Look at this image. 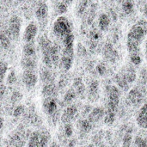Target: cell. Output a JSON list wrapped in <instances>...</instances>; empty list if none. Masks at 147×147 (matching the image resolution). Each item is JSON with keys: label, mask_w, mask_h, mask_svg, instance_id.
<instances>
[{"label": "cell", "mask_w": 147, "mask_h": 147, "mask_svg": "<svg viewBox=\"0 0 147 147\" xmlns=\"http://www.w3.org/2000/svg\"><path fill=\"white\" fill-rule=\"evenodd\" d=\"M147 34L142 26L136 22L129 30L127 37V47L129 53L140 52V46Z\"/></svg>", "instance_id": "cell-1"}, {"label": "cell", "mask_w": 147, "mask_h": 147, "mask_svg": "<svg viewBox=\"0 0 147 147\" xmlns=\"http://www.w3.org/2000/svg\"><path fill=\"white\" fill-rule=\"evenodd\" d=\"M105 94L107 96V102H106L105 109L115 111L118 113L120 102H121L120 89L114 84H109L105 87Z\"/></svg>", "instance_id": "cell-2"}, {"label": "cell", "mask_w": 147, "mask_h": 147, "mask_svg": "<svg viewBox=\"0 0 147 147\" xmlns=\"http://www.w3.org/2000/svg\"><path fill=\"white\" fill-rule=\"evenodd\" d=\"M53 29L56 36L63 39L66 34L71 33V25L65 16H60L54 22Z\"/></svg>", "instance_id": "cell-3"}, {"label": "cell", "mask_w": 147, "mask_h": 147, "mask_svg": "<svg viewBox=\"0 0 147 147\" xmlns=\"http://www.w3.org/2000/svg\"><path fill=\"white\" fill-rule=\"evenodd\" d=\"M145 99L144 92L138 87L131 89L127 96L126 102L128 106L139 108L143 105V102Z\"/></svg>", "instance_id": "cell-4"}, {"label": "cell", "mask_w": 147, "mask_h": 147, "mask_svg": "<svg viewBox=\"0 0 147 147\" xmlns=\"http://www.w3.org/2000/svg\"><path fill=\"white\" fill-rule=\"evenodd\" d=\"M28 139L33 140L36 144L37 147H47L51 140V135L47 130L42 129L31 133Z\"/></svg>", "instance_id": "cell-5"}, {"label": "cell", "mask_w": 147, "mask_h": 147, "mask_svg": "<svg viewBox=\"0 0 147 147\" xmlns=\"http://www.w3.org/2000/svg\"><path fill=\"white\" fill-rule=\"evenodd\" d=\"M42 106L44 112L49 118L53 117L55 114L60 112L61 104L59 106V101L56 97H46L43 100Z\"/></svg>", "instance_id": "cell-6"}, {"label": "cell", "mask_w": 147, "mask_h": 147, "mask_svg": "<svg viewBox=\"0 0 147 147\" xmlns=\"http://www.w3.org/2000/svg\"><path fill=\"white\" fill-rule=\"evenodd\" d=\"M73 57H74V47H64L62 55L60 57L59 65L65 71H68L73 63Z\"/></svg>", "instance_id": "cell-7"}, {"label": "cell", "mask_w": 147, "mask_h": 147, "mask_svg": "<svg viewBox=\"0 0 147 147\" xmlns=\"http://www.w3.org/2000/svg\"><path fill=\"white\" fill-rule=\"evenodd\" d=\"M79 115V109L76 104L68 105L61 114L60 121L63 124L71 123L74 120H76Z\"/></svg>", "instance_id": "cell-8"}, {"label": "cell", "mask_w": 147, "mask_h": 147, "mask_svg": "<svg viewBox=\"0 0 147 147\" xmlns=\"http://www.w3.org/2000/svg\"><path fill=\"white\" fill-rule=\"evenodd\" d=\"M26 133L22 127L21 128H18L16 131H15L9 137V146L11 147H25L26 146Z\"/></svg>", "instance_id": "cell-9"}, {"label": "cell", "mask_w": 147, "mask_h": 147, "mask_svg": "<svg viewBox=\"0 0 147 147\" xmlns=\"http://www.w3.org/2000/svg\"><path fill=\"white\" fill-rule=\"evenodd\" d=\"M102 55L105 59L110 63H115L118 60V53L111 42H107L102 48Z\"/></svg>", "instance_id": "cell-10"}, {"label": "cell", "mask_w": 147, "mask_h": 147, "mask_svg": "<svg viewBox=\"0 0 147 147\" xmlns=\"http://www.w3.org/2000/svg\"><path fill=\"white\" fill-rule=\"evenodd\" d=\"M22 78L24 85L28 89L34 88L38 82L37 74L33 70H24Z\"/></svg>", "instance_id": "cell-11"}, {"label": "cell", "mask_w": 147, "mask_h": 147, "mask_svg": "<svg viewBox=\"0 0 147 147\" xmlns=\"http://www.w3.org/2000/svg\"><path fill=\"white\" fill-rule=\"evenodd\" d=\"M38 32V27L34 22H31L28 24L24 30L23 34V40L25 43L28 42H34Z\"/></svg>", "instance_id": "cell-12"}, {"label": "cell", "mask_w": 147, "mask_h": 147, "mask_svg": "<svg viewBox=\"0 0 147 147\" xmlns=\"http://www.w3.org/2000/svg\"><path fill=\"white\" fill-rule=\"evenodd\" d=\"M88 100L90 102H95L99 99V83L97 80H91L88 86L87 90Z\"/></svg>", "instance_id": "cell-13"}, {"label": "cell", "mask_w": 147, "mask_h": 147, "mask_svg": "<svg viewBox=\"0 0 147 147\" xmlns=\"http://www.w3.org/2000/svg\"><path fill=\"white\" fill-rule=\"evenodd\" d=\"M104 116H105V109L102 107H96L92 109V110L87 116V119L95 125L99 123L102 120H103Z\"/></svg>", "instance_id": "cell-14"}, {"label": "cell", "mask_w": 147, "mask_h": 147, "mask_svg": "<svg viewBox=\"0 0 147 147\" xmlns=\"http://www.w3.org/2000/svg\"><path fill=\"white\" fill-rule=\"evenodd\" d=\"M20 30H21V20L18 16H14L9 20V33L13 37V39H16L19 36Z\"/></svg>", "instance_id": "cell-15"}, {"label": "cell", "mask_w": 147, "mask_h": 147, "mask_svg": "<svg viewBox=\"0 0 147 147\" xmlns=\"http://www.w3.org/2000/svg\"><path fill=\"white\" fill-rule=\"evenodd\" d=\"M136 121L140 127L147 129V102H145L140 107L136 117Z\"/></svg>", "instance_id": "cell-16"}, {"label": "cell", "mask_w": 147, "mask_h": 147, "mask_svg": "<svg viewBox=\"0 0 147 147\" xmlns=\"http://www.w3.org/2000/svg\"><path fill=\"white\" fill-rule=\"evenodd\" d=\"M72 88L74 89L77 96L79 97L80 99H84L85 98V95H86V87L85 84L82 79V78H76L73 80V84H72Z\"/></svg>", "instance_id": "cell-17"}, {"label": "cell", "mask_w": 147, "mask_h": 147, "mask_svg": "<svg viewBox=\"0 0 147 147\" xmlns=\"http://www.w3.org/2000/svg\"><path fill=\"white\" fill-rule=\"evenodd\" d=\"M94 127V124L91 123L88 119H80L77 122V128L78 129L80 134L86 135L90 134Z\"/></svg>", "instance_id": "cell-18"}, {"label": "cell", "mask_w": 147, "mask_h": 147, "mask_svg": "<svg viewBox=\"0 0 147 147\" xmlns=\"http://www.w3.org/2000/svg\"><path fill=\"white\" fill-rule=\"evenodd\" d=\"M120 72L122 74V76L125 78V79L127 81V83L129 84H132L134 82H135V80L137 78L136 71H135L134 67L131 65H128L126 67H124Z\"/></svg>", "instance_id": "cell-19"}, {"label": "cell", "mask_w": 147, "mask_h": 147, "mask_svg": "<svg viewBox=\"0 0 147 147\" xmlns=\"http://www.w3.org/2000/svg\"><path fill=\"white\" fill-rule=\"evenodd\" d=\"M58 91H59V87L56 86V84L53 83L47 84L43 86L42 88V96L46 97H56L58 96Z\"/></svg>", "instance_id": "cell-20"}, {"label": "cell", "mask_w": 147, "mask_h": 147, "mask_svg": "<svg viewBox=\"0 0 147 147\" xmlns=\"http://www.w3.org/2000/svg\"><path fill=\"white\" fill-rule=\"evenodd\" d=\"M26 58H36V48L34 42L25 43L22 47V56Z\"/></svg>", "instance_id": "cell-21"}, {"label": "cell", "mask_w": 147, "mask_h": 147, "mask_svg": "<svg viewBox=\"0 0 147 147\" xmlns=\"http://www.w3.org/2000/svg\"><path fill=\"white\" fill-rule=\"evenodd\" d=\"M21 65L23 70H33L37 66V59L36 58H26L22 57L21 59Z\"/></svg>", "instance_id": "cell-22"}, {"label": "cell", "mask_w": 147, "mask_h": 147, "mask_svg": "<svg viewBox=\"0 0 147 147\" xmlns=\"http://www.w3.org/2000/svg\"><path fill=\"white\" fill-rule=\"evenodd\" d=\"M48 15V8L47 5L45 3H40L35 10V16L37 17V19L40 22H42L44 20H46V18L47 17Z\"/></svg>", "instance_id": "cell-23"}, {"label": "cell", "mask_w": 147, "mask_h": 147, "mask_svg": "<svg viewBox=\"0 0 147 147\" xmlns=\"http://www.w3.org/2000/svg\"><path fill=\"white\" fill-rule=\"evenodd\" d=\"M111 19L109 16L106 13H102L100 15L98 18V27L101 31H107L109 28Z\"/></svg>", "instance_id": "cell-24"}, {"label": "cell", "mask_w": 147, "mask_h": 147, "mask_svg": "<svg viewBox=\"0 0 147 147\" xmlns=\"http://www.w3.org/2000/svg\"><path fill=\"white\" fill-rule=\"evenodd\" d=\"M115 82L116 83L118 88L123 91H127L130 88V85H131L127 83V81L125 79V78L122 76V74L121 72L117 73L115 76Z\"/></svg>", "instance_id": "cell-25"}, {"label": "cell", "mask_w": 147, "mask_h": 147, "mask_svg": "<svg viewBox=\"0 0 147 147\" xmlns=\"http://www.w3.org/2000/svg\"><path fill=\"white\" fill-rule=\"evenodd\" d=\"M50 57L52 59L53 65L58 66L60 62V56H59V49L57 45H52L51 50H50Z\"/></svg>", "instance_id": "cell-26"}, {"label": "cell", "mask_w": 147, "mask_h": 147, "mask_svg": "<svg viewBox=\"0 0 147 147\" xmlns=\"http://www.w3.org/2000/svg\"><path fill=\"white\" fill-rule=\"evenodd\" d=\"M101 39V33L96 29L94 28L90 33V47L91 49H96V47L98 45V42Z\"/></svg>", "instance_id": "cell-27"}, {"label": "cell", "mask_w": 147, "mask_h": 147, "mask_svg": "<svg viewBox=\"0 0 147 147\" xmlns=\"http://www.w3.org/2000/svg\"><path fill=\"white\" fill-rule=\"evenodd\" d=\"M78 96H77V94H76L74 89L73 88H71V89H69L65 92V94L64 96V98H63V102L62 103L64 105H66V106L71 105V104H72V102L75 101V99Z\"/></svg>", "instance_id": "cell-28"}, {"label": "cell", "mask_w": 147, "mask_h": 147, "mask_svg": "<svg viewBox=\"0 0 147 147\" xmlns=\"http://www.w3.org/2000/svg\"><path fill=\"white\" fill-rule=\"evenodd\" d=\"M40 79L41 81L47 84H49V83H53V74L50 71L49 68L47 67H45V68H42L40 72Z\"/></svg>", "instance_id": "cell-29"}, {"label": "cell", "mask_w": 147, "mask_h": 147, "mask_svg": "<svg viewBox=\"0 0 147 147\" xmlns=\"http://www.w3.org/2000/svg\"><path fill=\"white\" fill-rule=\"evenodd\" d=\"M133 129L128 127L127 133L122 137L121 147H132L133 146Z\"/></svg>", "instance_id": "cell-30"}, {"label": "cell", "mask_w": 147, "mask_h": 147, "mask_svg": "<svg viewBox=\"0 0 147 147\" xmlns=\"http://www.w3.org/2000/svg\"><path fill=\"white\" fill-rule=\"evenodd\" d=\"M116 116H117V112L105 109V116L103 119L104 124L107 126H112L116 120Z\"/></svg>", "instance_id": "cell-31"}, {"label": "cell", "mask_w": 147, "mask_h": 147, "mask_svg": "<svg viewBox=\"0 0 147 147\" xmlns=\"http://www.w3.org/2000/svg\"><path fill=\"white\" fill-rule=\"evenodd\" d=\"M122 9L125 14L130 15L134 10V0H123L122 1Z\"/></svg>", "instance_id": "cell-32"}, {"label": "cell", "mask_w": 147, "mask_h": 147, "mask_svg": "<svg viewBox=\"0 0 147 147\" xmlns=\"http://www.w3.org/2000/svg\"><path fill=\"white\" fill-rule=\"evenodd\" d=\"M74 40H75V36L72 34V32L66 34L62 39L64 47H74Z\"/></svg>", "instance_id": "cell-33"}, {"label": "cell", "mask_w": 147, "mask_h": 147, "mask_svg": "<svg viewBox=\"0 0 147 147\" xmlns=\"http://www.w3.org/2000/svg\"><path fill=\"white\" fill-rule=\"evenodd\" d=\"M129 58H130V62L134 65H140L142 62V59H141V55H140V52H135V53H129Z\"/></svg>", "instance_id": "cell-34"}, {"label": "cell", "mask_w": 147, "mask_h": 147, "mask_svg": "<svg viewBox=\"0 0 147 147\" xmlns=\"http://www.w3.org/2000/svg\"><path fill=\"white\" fill-rule=\"evenodd\" d=\"M134 147H147V139L140 135L135 136L134 141Z\"/></svg>", "instance_id": "cell-35"}, {"label": "cell", "mask_w": 147, "mask_h": 147, "mask_svg": "<svg viewBox=\"0 0 147 147\" xmlns=\"http://www.w3.org/2000/svg\"><path fill=\"white\" fill-rule=\"evenodd\" d=\"M26 112V109L23 105H17L14 108V109L12 110V116L15 118H19L20 116H22V115H24Z\"/></svg>", "instance_id": "cell-36"}, {"label": "cell", "mask_w": 147, "mask_h": 147, "mask_svg": "<svg viewBox=\"0 0 147 147\" xmlns=\"http://www.w3.org/2000/svg\"><path fill=\"white\" fill-rule=\"evenodd\" d=\"M96 72H97V74L99 76L104 77L108 73V67L103 62H101L96 66Z\"/></svg>", "instance_id": "cell-37"}, {"label": "cell", "mask_w": 147, "mask_h": 147, "mask_svg": "<svg viewBox=\"0 0 147 147\" xmlns=\"http://www.w3.org/2000/svg\"><path fill=\"white\" fill-rule=\"evenodd\" d=\"M63 133L68 138H71L72 134H73V126L71 123H66L64 124V127H63Z\"/></svg>", "instance_id": "cell-38"}, {"label": "cell", "mask_w": 147, "mask_h": 147, "mask_svg": "<svg viewBox=\"0 0 147 147\" xmlns=\"http://www.w3.org/2000/svg\"><path fill=\"white\" fill-rule=\"evenodd\" d=\"M9 46V37L3 32H0V47L7 48Z\"/></svg>", "instance_id": "cell-39"}, {"label": "cell", "mask_w": 147, "mask_h": 147, "mask_svg": "<svg viewBox=\"0 0 147 147\" xmlns=\"http://www.w3.org/2000/svg\"><path fill=\"white\" fill-rule=\"evenodd\" d=\"M7 70H8L7 63H5L3 61H0V84H2L3 81L4 80Z\"/></svg>", "instance_id": "cell-40"}, {"label": "cell", "mask_w": 147, "mask_h": 147, "mask_svg": "<svg viewBox=\"0 0 147 147\" xmlns=\"http://www.w3.org/2000/svg\"><path fill=\"white\" fill-rule=\"evenodd\" d=\"M88 5V0H80L78 6V15L83 16Z\"/></svg>", "instance_id": "cell-41"}, {"label": "cell", "mask_w": 147, "mask_h": 147, "mask_svg": "<svg viewBox=\"0 0 147 147\" xmlns=\"http://www.w3.org/2000/svg\"><path fill=\"white\" fill-rule=\"evenodd\" d=\"M6 81H7V84H9V85H13L14 84H16V73H15L14 71H11L8 74Z\"/></svg>", "instance_id": "cell-42"}, {"label": "cell", "mask_w": 147, "mask_h": 147, "mask_svg": "<svg viewBox=\"0 0 147 147\" xmlns=\"http://www.w3.org/2000/svg\"><path fill=\"white\" fill-rule=\"evenodd\" d=\"M22 95L18 91H15V92H13L12 96H11V102L13 104L17 103L22 100Z\"/></svg>", "instance_id": "cell-43"}, {"label": "cell", "mask_w": 147, "mask_h": 147, "mask_svg": "<svg viewBox=\"0 0 147 147\" xmlns=\"http://www.w3.org/2000/svg\"><path fill=\"white\" fill-rule=\"evenodd\" d=\"M67 5L64 3V2H61V3H59V4H58V6H57V11H58V13L59 14H64V13H65L66 11H67Z\"/></svg>", "instance_id": "cell-44"}, {"label": "cell", "mask_w": 147, "mask_h": 147, "mask_svg": "<svg viewBox=\"0 0 147 147\" xmlns=\"http://www.w3.org/2000/svg\"><path fill=\"white\" fill-rule=\"evenodd\" d=\"M91 110H92V107L90 105H85V106H84V108L82 109V112H81V116L83 117V119H84L85 116H88Z\"/></svg>", "instance_id": "cell-45"}, {"label": "cell", "mask_w": 147, "mask_h": 147, "mask_svg": "<svg viewBox=\"0 0 147 147\" xmlns=\"http://www.w3.org/2000/svg\"><path fill=\"white\" fill-rule=\"evenodd\" d=\"M140 82L142 84H146L147 83V72L145 70H143L140 72Z\"/></svg>", "instance_id": "cell-46"}, {"label": "cell", "mask_w": 147, "mask_h": 147, "mask_svg": "<svg viewBox=\"0 0 147 147\" xmlns=\"http://www.w3.org/2000/svg\"><path fill=\"white\" fill-rule=\"evenodd\" d=\"M6 92V86L3 84H0V100L3 99Z\"/></svg>", "instance_id": "cell-47"}, {"label": "cell", "mask_w": 147, "mask_h": 147, "mask_svg": "<svg viewBox=\"0 0 147 147\" xmlns=\"http://www.w3.org/2000/svg\"><path fill=\"white\" fill-rule=\"evenodd\" d=\"M77 144V140L76 139H71V140H68L65 147H75Z\"/></svg>", "instance_id": "cell-48"}, {"label": "cell", "mask_w": 147, "mask_h": 147, "mask_svg": "<svg viewBox=\"0 0 147 147\" xmlns=\"http://www.w3.org/2000/svg\"><path fill=\"white\" fill-rule=\"evenodd\" d=\"M27 147H37V146H36V144H35L33 140H31L30 139H28V146H27Z\"/></svg>", "instance_id": "cell-49"}, {"label": "cell", "mask_w": 147, "mask_h": 147, "mask_svg": "<svg viewBox=\"0 0 147 147\" xmlns=\"http://www.w3.org/2000/svg\"><path fill=\"white\" fill-rule=\"evenodd\" d=\"M49 147H61V146H60V145H59L56 140H54V141H53V142L50 144V146Z\"/></svg>", "instance_id": "cell-50"}, {"label": "cell", "mask_w": 147, "mask_h": 147, "mask_svg": "<svg viewBox=\"0 0 147 147\" xmlns=\"http://www.w3.org/2000/svg\"><path fill=\"white\" fill-rule=\"evenodd\" d=\"M3 125H4V120L3 117H0V130L3 129Z\"/></svg>", "instance_id": "cell-51"}, {"label": "cell", "mask_w": 147, "mask_h": 147, "mask_svg": "<svg viewBox=\"0 0 147 147\" xmlns=\"http://www.w3.org/2000/svg\"><path fill=\"white\" fill-rule=\"evenodd\" d=\"M144 16L147 18V3L146 4L145 8H144Z\"/></svg>", "instance_id": "cell-52"}, {"label": "cell", "mask_w": 147, "mask_h": 147, "mask_svg": "<svg viewBox=\"0 0 147 147\" xmlns=\"http://www.w3.org/2000/svg\"><path fill=\"white\" fill-rule=\"evenodd\" d=\"M86 147H95V145L91 143V144H89V145H88Z\"/></svg>", "instance_id": "cell-53"}, {"label": "cell", "mask_w": 147, "mask_h": 147, "mask_svg": "<svg viewBox=\"0 0 147 147\" xmlns=\"http://www.w3.org/2000/svg\"><path fill=\"white\" fill-rule=\"evenodd\" d=\"M146 57L147 59V41H146Z\"/></svg>", "instance_id": "cell-54"}, {"label": "cell", "mask_w": 147, "mask_h": 147, "mask_svg": "<svg viewBox=\"0 0 147 147\" xmlns=\"http://www.w3.org/2000/svg\"><path fill=\"white\" fill-rule=\"evenodd\" d=\"M98 147H107V146H106L105 145H103V144H102V145H101V146H98Z\"/></svg>", "instance_id": "cell-55"}, {"label": "cell", "mask_w": 147, "mask_h": 147, "mask_svg": "<svg viewBox=\"0 0 147 147\" xmlns=\"http://www.w3.org/2000/svg\"><path fill=\"white\" fill-rule=\"evenodd\" d=\"M91 1H94V0H91Z\"/></svg>", "instance_id": "cell-56"}, {"label": "cell", "mask_w": 147, "mask_h": 147, "mask_svg": "<svg viewBox=\"0 0 147 147\" xmlns=\"http://www.w3.org/2000/svg\"><path fill=\"white\" fill-rule=\"evenodd\" d=\"M132 147H134V146H132Z\"/></svg>", "instance_id": "cell-57"}]
</instances>
